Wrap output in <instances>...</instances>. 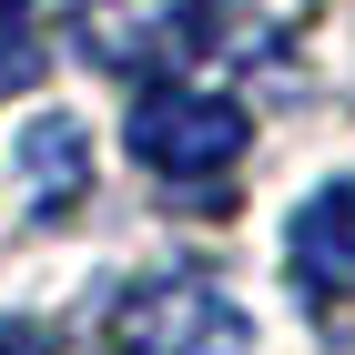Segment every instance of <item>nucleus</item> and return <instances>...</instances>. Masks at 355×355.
<instances>
[{"label":"nucleus","instance_id":"nucleus-4","mask_svg":"<svg viewBox=\"0 0 355 355\" xmlns=\"http://www.w3.org/2000/svg\"><path fill=\"white\" fill-rule=\"evenodd\" d=\"M284 254H295L304 295L355 304V173H335L325 193H304V203H295V223H284Z\"/></svg>","mask_w":355,"mask_h":355},{"label":"nucleus","instance_id":"nucleus-6","mask_svg":"<svg viewBox=\"0 0 355 355\" xmlns=\"http://www.w3.org/2000/svg\"><path fill=\"white\" fill-rule=\"evenodd\" d=\"M31 82H41V21H31V0H0V102Z\"/></svg>","mask_w":355,"mask_h":355},{"label":"nucleus","instance_id":"nucleus-5","mask_svg":"<svg viewBox=\"0 0 355 355\" xmlns=\"http://www.w3.org/2000/svg\"><path fill=\"white\" fill-rule=\"evenodd\" d=\"M21 173H31V203H71V193H82V173H92V142H82V122H31V142H21Z\"/></svg>","mask_w":355,"mask_h":355},{"label":"nucleus","instance_id":"nucleus-1","mask_svg":"<svg viewBox=\"0 0 355 355\" xmlns=\"http://www.w3.org/2000/svg\"><path fill=\"white\" fill-rule=\"evenodd\" d=\"M244 102L234 92H193V82H163V92H142L132 102V163L142 173H163V183H203V173H234L244 163Z\"/></svg>","mask_w":355,"mask_h":355},{"label":"nucleus","instance_id":"nucleus-7","mask_svg":"<svg viewBox=\"0 0 355 355\" xmlns=\"http://www.w3.org/2000/svg\"><path fill=\"white\" fill-rule=\"evenodd\" d=\"M0 355H51V335L41 325H0Z\"/></svg>","mask_w":355,"mask_h":355},{"label":"nucleus","instance_id":"nucleus-3","mask_svg":"<svg viewBox=\"0 0 355 355\" xmlns=\"http://www.w3.org/2000/svg\"><path fill=\"white\" fill-rule=\"evenodd\" d=\"M203 41V0H82V51L112 71H163Z\"/></svg>","mask_w":355,"mask_h":355},{"label":"nucleus","instance_id":"nucleus-2","mask_svg":"<svg viewBox=\"0 0 355 355\" xmlns=\"http://www.w3.org/2000/svg\"><path fill=\"white\" fill-rule=\"evenodd\" d=\"M112 355H244V315L203 274H163L112 304Z\"/></svg>","mask_w":355,"mask_h":355}]
</instances>
